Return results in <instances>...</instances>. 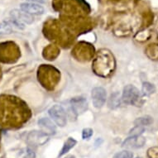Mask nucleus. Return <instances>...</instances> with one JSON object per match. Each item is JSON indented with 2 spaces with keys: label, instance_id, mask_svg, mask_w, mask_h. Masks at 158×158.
I'll return each instance as SVG.
<instances>
[{
  "label": "nucleus",
  "instance_id": "nucleus-1",
  "mask_svg": "<svg viewBox=\"0 0 158 158\" xmlns=\"http://www.w3.org/2000/svg\"><path fill=\"white\" fill-rule=\"evenodd\" d=\"M22 105L17 98L3 96L0 98V123L4 127H14L18 123L19 109Z\"/></svg>",
  "mask_w": 158,
  "mask_h": 158
},
{
  "label": "nucleus",
  "instance_id": "nucleus-2",
  "mask_svg": "<svg viewBox=\"0 0 158 158\" xmlns=\"http://www.w3.org/2000/svg\"><path fill=\"white\" fill-rule=\"evenodd\" d=\"M19 50L13 42L0 43V61L3 63H13L19 57Z\"/></svg>",
  "mask_w": 158,
  "mask_h": 158
},
{
  "label": "nucleus",
  "instance_id": "nucleus-3",
  "mask_svg": "<svg viewBox=\"0 0 158 158\" xmlns=\"http://www.w3.org/2000/svg\"><path fill=\"white\" fill-rule=\"evenodd\" d=\"M49 116L51 117L54 123L59 127H65L67 123V116L66 113L62 106L55 104L52 106L48 110Z\"/></svg>",
  "mask_w": 158,
  "mask_h": 158
},
{
  "label": "nucleus",
  "instance_id": "nucleus-4",
  "mask_svg": "<svg viewBox=\"0 0 158 158\" xmlns=\"http://www.w3.org/2000/svg\"><path fill=\"white\" fill-rule=\"evenodd\" d=\"M27 143L30 146H42L49 141V135L42 131H31L27 134Z\"/></svg>",
  "mask_w": 158,
  "mask_h": 158
},
{
  "label": "nucleus",
  "instance_id": "nucleus-5",
  "mask_svg": "<svg viewBox=\"0 0 158 158\" xmlns=\"http://www.w3.org/2000/svg\"><path fill=\"white\" fill-rule=\"evenodd\" d=\"M139 97H140V92L137 89V88L129 85L123 88L121 98L125 104H134L137 103Z\"/></svg>",
  "mask_w": 158,
  "mask_h": 158
},
{
  "label": "nucleus",
  "instance_id": "nucleus-6",
  "mask_svg": "<svg viewBox=\"0 0 158 158\" xmlns=\"http://www.w3.org/2000/svg\"><path fill=\"white\" fill-rule=\"evenodd\" d=\"M92 103L96 109H100L104 106L107 99L106 89L103 87H95L91 91Z\"/></svg>",
  "mask_w": 158,
  "mask_h": 158
},
{
  "label": "nucleus",
  "instance_id": "nucleus-7",
  "mask_svg": "<svg viewBox=\"0 0 158 158\" xmlns=\"http://www.w3.org/2000/svg\"><path fill=\"white\" fill-rule=\"evenodd\" d=\"M70 107L73 113L76 115H81L88 109V102L84 97H75L70 99Z\"/></svg>",
  "mask_w": 158,
  "mask_h": 158
},
{
  "label": "nucleus",
  "instance_id": "nucleus-8",
  "mask_svg": "<svg viewBox=\"0 0 158 158\" xmlns=\"http://www.w3.org/2000/svg\"><path fill=\"white\" fill-rule=\"evenodd\" d=\"M20 9L30 15H41L45 13L43 6L36 3H23L20 4Z\"/></svg>",
  "mask_w": 158,
  "mask_h": 158
},
{
  "label": "nucleus",
  "instance_id": "nucleus-9",
  "mask_svg": "<svg viewBox=\"0 0 158 158\" xmlns=\"http://www.w3.org/2000/svg\"><path fill=\"white\" fill-rule=\"evenodd\" d=\"M10 16L12 18H14L17 21L23 24H31L34 22V18L32 16L19 9L11 10Z\"/></svg>",
  "mask_w": 158,
  "mask_h": 158
},
{
  "label": "nucleus",
  "instance_id": "nucleus-10",
  "mask_svg": "<svg viewBox=\"0 0 158 158\" xmlns=\"http://www.w3.org/2000/svg\"><path fill=\"white\" fill-rule=\"evenodd\" d=\"M145 143V138L141 136H129V137L123 141L122 147L125 148H139L143 147Z\"/></svg>",
  "mask_w": 158,
  "mask_h": 158
},
{
  "label": "nucleus",
  "instance_id": "nucleus-11",
  "mask_svg": "<svg viewBox=\"0 0 158 158\" xmlns=\"http://www.w3.org/2000/svg\"><path fill=\"white\" fill-rule=\"evenodd\" d=\"M38 126L42 128V132H46L48 135L54 134L56 132V125L52 120L47 118H42L38 120Z\"/></svg>",
  "mask_w": 158,
  "mask_h": 158
},
{
  "label": "nucleus",
  "instance_id": "nucleus-12",
  "mask_svg": "<svg viewBox=\"0 0 158 158\" xmlns=\"http://www.w3.org/2000/svg\"><path fill=\"white\" fill-rule=\"evenodd\" d=\"M76 143H77V141L75 140V139H74L73 137H69L67 140L65 141V143H64L63 148H61V150H60L58 156L60 157V156H64L67 152H69L70 150H71L76 145Z\"/></svg>",
  "mask_w": 158,
  "mask_h": 158
},
{
  "label": "nucleus",
  "instance_id": "nucleus-13",
  "mask_svg": "<svg viewBox=\"0 0 158 158\" xmlns=\"http://www.w3.org/2000/svg\"><path fill=\"white\" fill-rule=\"evenodd\" d=\"M121 99L122 98H120L119 94L118 93V92L112 94L110 97H109V101H108V106H109V109H117L118 107H119Z\"/></svg>",
  "mask_w": 158,
  "mask_h": 158
},
{
  "label": "nucleus",
  "instance_id": "nucleus-14",
  "mask_svg": "<svg viewBox=\"0 0 158 158\" xmlns=\"http://www.w3.org/2000/svg\"><path fill=\"white\" fill-rule=\"evenodd\" d=\"M153 122L152 118L150 116H144L138 118L134 121V124L136 126H140V127H144V126H148L152 124Z\"/></svg>",
  "mask_w": 158,
  "mask_h": 158
},
{
  "label": "nucleus",
  "instance_id": "nucleus-15",
  "mask_svg": "<svg viewBox=\"0 0 158 158\" xmlns=\"http://www.w3.org/2000/svg\"><path fill=\"white\" fill-rule=\"evenodd\" d=\"M156 88L152 84L149 82H144L143 84V93L144 95H150L152 94L155 93Z\"/></svg>",
  "mask_w": 158,
  "mask_h": 158
},
{
  "label": "nucleus",
  "instance_id": "nucleus-16",
  "mask_svg": "<svg viewBox=\"0 0 158 158\" xmlns=\"http://www.w3.org/2000/svg\"><path fill=\"white\" fill-rule=\"evenodd\" d=\"M6 21L13 27V29L17 28L18 30H23V29H25V25L23 23H20V22L17 21L14 18H8V19H6Z\"/></svg>",
  "mask_w": 158,
  "mask_h": 158
},
{
  "label": "nucleus",
  "instance_id": "nucleus-17",
  "mask_svg": "<svg viewBox=\"0 0 158 158\" xmlns=\"http://www.w3.org/2000/svg\"><path fill=\"white\" fill-rule=\"evenodd\" d=\"M133 157V153L132 152L127 150L122 151L116 153L113 158H132Z\"/></svg>",
  "mask_w": 158,
  "mask_h": 158
},
{
  "label": "nucleus",
  "instance_id": "nucleus-18",
  "mask_svg": "<svg viewBox=\"0 0 158 158\" xmlns=\"http://www.w3.org/2000/svg\"><path fill=\"white\" fill-rule=\"evenodd\" d=\"M144 131H145L144 127L136 126V127H133L132 129L130 130L129 136H136V137H138V136H141V135L143 134V132H144Z\"/></svg>",
  "mask_w": 158,
  "mask_h": 158
},
{
  "label": "nucleus",
  "instance_id": "nucleus-19",
  "mask_svg": "<svg viewBox=\"0 0 158 158\" xmlns=\"http://www.w3.org/2000/svg\"><path fill=\"white\" fill-rule=\"evenodd\" d=\"M94 131L93 129H91V128H85L82 131V138H83L84 140H86V139H89L92 136H93Z\"/></svg>",
  "mask_w": 158,
  "mask_h": 158
},
{
  "label": "nucleus",
  "instance_id": "nucleus-20",
  "mask_svg": "<svg viewBox=\"0 0 158 158\" xmlns=\"http://www.w3.org/2000/svg\"><path fill=\"white\" fill-rule=\"evenodd\" d=\"M36 157V153L31 148H27L25 152V155L23 158H35Z\"/></svg>",
  "mask_w": 158,
  "mask_h": 158
},
{
  "label": "nucleus",
  "instance_id": "nucleus-21",
  "mask_svg": "<svg viewBox=\"0 0 158 158\" xmlns=\"http://www.w3.org/2000/svg\"><path fill=\"white\" fill-rule=\"evenodd\" d=\"M25 1H27L28 3H44L47 2V0H25Z\"/></svg>",
  "mask_w": 158,
  "mask_h": 158
},
{
  "label": "nucleus",
  "instance_id": "nucleus-22",
  "mask_svg": "<svg viewBox=\"0 0 158 158\" xmlns=\"http://www.w3.org/2000/svg\"><path fill=\"white\" fill-rule=\"evenodd\" d=\"M65 158H75V156L73 155H69V156H66Z\"/></svg>",
  "mask_w": 158,
  "mask_h": 158
},
{
  "label": "nucleus",
  "instance_id": "nucleus-23",
  "mask_svg": "<svg viewBox=\"0 0 158 158\" xmlns=\"http://www.w3.org/2000/svg\"><path fill=\"white\" fill-rule=\"evenodd\" d=\"M0 72H1V70H0ZM0 74H1V73H0ZM0 77H1V75H0Z\"/></svg>",
  "mask_w": 158,
  "mask_h": 158
},
{
  "label": "nucleus",
  "instance_id": "nucleus-24",
  "mask_svg": "<svg viewBox=\"0 0 158 158\" xmlns=\"http://www.w3.org/2000/svg\"><path fill=\"white\" fill-rule=\"evenodd\" d=\"M137 158H141V157H137Z\"/></svg>",
  "mask_w": 158,
  "mask_h": 158
}]
</instances>
